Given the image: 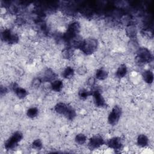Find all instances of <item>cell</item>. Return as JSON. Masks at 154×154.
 <instances>
[{"mask_svg":"<svg viewBox=\"0 0 154 154\" xmlns=\"http://www.w3.org/2000/svg\"><path fill=\"white\" fill-rule=\"evenodd\" d=\"M55 110L60 114H63L68 119L72 120L76 116L75 109L70 106L62 102L57 103L55 106Z\"/></svg>","mask_w":154,"mask_h":154,"instance_id":"obj_1","label":"cell"},{"mask_svg":"<svg viewBox=\"0 0 154 154\" xmlns=\"http://www.w3.org/2000/svg\"><path fill=\"white\" fill-rule=\"evenodd\" d=\"M97 41L95 38H87L82 41L80 48L82 51L85 54H91L97 49Z\"/></svg>","mask_w":154,"mask_h":154,"instance_id":"obj_2","label":"cell"},{"mask_svg":"<svg viewBox=\"0 0 154 154\" xmlns=\"http://www.w3.org/2000/svg\"><path fill=\"white\" fill-rule=\"evenodd\" d=\"M80 29V25L77 22L71 23L64 34V39L67 42H72L77 36Z\"/></svg>","mask_w":154,"mask_h":154,"instance_id":"obj_3","label":"cell"},{"mask_svg":"<svg viewBox=\"0 0 154 154\" xmlns=\"http://www.w3.org/2000/svg\"><path fill=\"white\" fill-rule=\"evenodd\" d=\"M23 138L22 134L19 132L17 131L15 132L5 143L4 146L7 150H11L14 149L17 146L19 141Z\"/></svg>","mask_w":154,"mask_h":154,"instance_id":"obj_4","label":"cell"},{"mask_svg":"<svg viewBox=\"0 0 154 154\" xmlns=\"http://www.w3.org/2000/svg\"><path fill=\"white\" fill-rule=\"evenodd\" d=\"M137 61L140 63L150 62L152 60V55L149 49L146 48H141L137 52Z\"/></svg>","mask_w":154,"mask_h":154,"instance_id":"obj_5","label":"cell"},{"mask_svg":"<svg viewBox=\"0 0 154 154\" xmlns=\"http://www.w3.org/2000/svg\"><path fill=\"white\" fill-rule=\"evenodd\" d=\"M121 114V108L119 106H114L108 116V120L109 123L112 125H116L119 122Z\"/></svg>","mask_w":154,"mask_h":154,"instance_id":"obj_6","label":"cell"},{"mask_svg":"<svg viewBox=\"0 0 154 154\" xmlns=\"http://www.w3.org/2000/svg\"><path fill=\"white\" fill-rule=\"evenodd\" d=\"M1 37L3 40L8 43H16L19 40L18 36L14 33L12 32L10 29H4L1 34Z\"/></svg>","mask_w":154,"mask_h":154,"instance_id":"obj_7","label":"cell"},{"mask_svg":"<svg viewBox=\"0 0 154 154\" xmlns=\"http://www.w3.org/2000/svg\"><path fill=\"white\" fill-rule=\"evenodd\" d=\"M104 144V140L100 136L97 135L91 137L88 143V146L91 149H95L99 148Z\"/></svg>","mask_w":154,"mask_h":154,"instance_id":"obj_8","label":"cell"},{"mask_svg":"<svg viewBox=\"0 0 154 154\" xmlns=\"http://www.w3.org/2000/svg\"><path fill=\"white\" fill-rule=\"evenodd\" d=\"M91 94L93 96V99L95 105L99 107H103L105 106L106 103L105 101V99H103V96H102L101 93L98 90H94L91 93Z\"/></svg>","mask_w":154,"mask_h":154,"instance_id":"obj_9","label":"cell"},{"mask_svg":"<svg viewBox=\"0 0 154 154\" xmlns=\"http://www.w3.org/2000/svg\"><path fill=\"white\" fill-rule=\"evenodd\" d=\"M107 146L114 150H120L122 147V142L120 138L114 137L107 141Z\"/></svg>","mask_w":154,"mask_h":154,"instance_id":"obj_10","label":"cell"},{"mask_svg":"<svg viewBox=\"0 0 154 154\" xmlns=\"http://www.w3.org/2000/svg\"><path fill=\"white\" fill-rule=\"evenodd\" d=\"M13 90L15 91L16 95L20 99H23L26 96L27 91H26L25 89H24L22 87H19L18 85H17L15 84L13 85Z\"/></svg>","mask_w":154,"mask_h":154,"instance_id":"obj_11","label":"cell"},{"mask_svg":"<svg viewBox=\"0 0 154 154\" xmlns=\"http://www.w3.org/2000/svg\"><path fill=\"white\" fill-rule=\"evenodd\" d=\"M143 77L144 80L149 84H151L153 81V72L149 70H146L143 73Z\"/></svg>","mask_w":154,"mask_h":154,"instance_id":"obj_12","label":"cell"},{"mask_svg":"<svg viewBox=\"0 0 154 154\" xmlns=\"http://www.w3.org/2000/svg\"><path fill=\"white\" fill-rule=\"evenodd\" d=\"M149 143L148 138L144 134H141L137 138V143L141 147H146Z\"/></svg>","mask_w":154,"mask_h":154,"instance_id":"obj_13","label":"cell"},{"mask_svg":"<svg viewBox=\"0 0 154 154\" xmlns=\"http://www.w3.org/2000/svg\"><path fill=\"white\" fill-rule=\"evenodd\" d=\"M63 82L60 80H54L51 83V88L55 91H60L63 88Z\"/></svg>","mask_w":154,"mask_h":154,"instance_id":"obj_14","label":"cell"},{"mask_svg":"<svg viewBox=\"0 0 154 154\" xmlns=\"http://www.w3.org/2000/svg\"><path fill=\"white\" fill-rule=\"evenodd\" d=\"M127 72V68L125 64H121L116 72V76L121 78L125 76Z\"/></svg>","mask_w":154,"mask_h":154,"instance_id":"obj_15","label":"cell"},{"mask_svg":"<svg viewBox=\"0 0 154 154\" xmlns=\"http://www.w3.org/2000/svg\"><path fill=\"white\" fill-rule=\"evenodd\" d=\"M55 77V73L51 69H48L45 71V73L44 74V80L45 81H51L52 80H54Z\"/></svg>","mask_w":154,"mask_h":154,"instance_id":"obj_16","label":"cell"},{"mask_svg":"<svg viewBox=\"0 0 154 154\" xmlns=\"http://www.w3.org/2000/svg\"><path fill=\"white\" fill-rule=\"evenodd\" d=\"M74 74V70L71 67H67L63 72L62 75L65 78H70Z\"/></svg>","mask_w":154,"mask_h":154,"instance_id":"obj_17","label":"cell"},{"mask_svg":"<svg viewBox=\"0 0 154 154\" xmlns=\"http://www.w3.org/2000/svg\"><path fill=\"white\" fill-rule=\"evenodd\" d=\"M108 76L107 72L103 69H98L96 72V77L99 80H103Z\"/></svg>","mask_w":154,"mask_h":154,"instance_id":"obj_18","label":"cell"},{"mask_svg":"<svg viewBox=\"0 0 154 154\" xmlns=\"http://www.w3.org/2000/svg\"><path fill=\"white\" fill-rule=\"evenodd\" d=\"M126 32L131 37H134L137 34V29L134 25H130L127 28Z\"/></svg>","mask_w":154,"mask_h":154,"instance_id":"obj_19","label":"cell"},{"mask_svg":"<svg viewBox=\"0 0 154 154\" xmlns=\"http://www.w3.org/2000/svg\"><path fill=\"white\" fill-rule=\"evenodd\" d=\"M87 140L86 136L83 134H79L75 137V141L78 144H84Z\"/></svg>","mask_w":154,"mask_h":154,"instance_id":"obj_20","label":"cell"},{"mask_svg":"<svg viewBox=\"0 0 154 154\" xmlns=\"http://www.w3.org/2000/svg\"><path fill=\"white\" fill-rule=\"evenodd\" d=\"M73 49L72 48H67L62 52V55L65 58H70L73 54Z\"/></svg>","mask_w":154,"mask_h":154,"instance_id":"obj_21","label":"cell"},{"mask_svg":"<svg viewBox=\"0 0 154 154\" xmlns=\"http://www.w3.org/2000/svg\"><path fill=\"white\" fill-rule=\"evenodd\" d=\"M37 114H38V109L35 107L31 108L28 109L27 111V116L29 117H31V118L35 117V116H37Z\"/></svg>","mask_w":154,"mask_h":154,"instance_id":"obj_22","label":"cell"},{"mask_svg":"<svg viewBox=\"0 0 154 154\" xmlns=\"http://www.w3.org/2000/svg\"><path fill=\"white\" fill-rule=\"evenodd\" d=\"M79 96L82 99H86L89 95L91 94V93H90L89 91L87 90L86 89H84V88H82L81 90H79Z\"/></svg>","mask_w":154,"mask_h":154,"instance_id":"obj_23","label":"cell"},{"mask_svg":"<svg viewBox=\"0 0 154 154\" xmlns=\"http://www.w3.org/2000/svg\"><path fill=\"white\" fill-rule=\"evenodd\" d=\"M32 147L33 149H35V150H40L42 149V143L41 142V141L38 139L35 140L32 144Z\"/></svg>","mask_w":154,"mask_h":154,"instance_id":"obj_24","label":"cell"},{"mask_svg":"<svg viewBox=\"0 0 154 154\" xmlns=\"http://www.w3.org/2000/svg\"><path fill=\"white\" fill-rule=\"evenodd\" d=\"M77 71H78V73L79 75H84V74H85V73H86V72H87V69H86V67H84V66H81V67H79Z\"/></svg>","mask_w":154,"mask_h":154,"instance_id":"obj_25","label":"cell"},{"mask_svg":"<svg viewBox=\"0 0 154 154\" xmlns=\"http://www.w3.org/2000/svg\"><path fill=\"white\" fill-rule=\"evenodd\" d=\"M41 82L40 78H35L32 81V85L34 87H38L40 85Z\"/></svg>","mask_w":154,"mask_h":154,"instance_id":"obj_26","label":"cell"},{"mask_svg":"<svg viewBox=\"0 0 154 154\" xmlns=\"http://www.w3.org/2000/svg\"><path fill=\"white\" fill-rule=\"evenodd\" d=\"M87 84L88 85L90 86H93L94 85V84H95V80H94V78L91 77L88 80H87Z\"/></svg>","mask_w":154,"mask_h":154,"instance_id":"obj_27","label":"cell"}]
</instances>
